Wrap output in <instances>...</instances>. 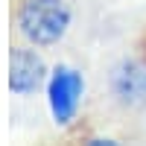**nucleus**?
<instances>
[{
	"label": "nucleus",
	"instance_id": "nucleus-1",
	"mask_svg": "<svg viewBox=\"0 0 146 146\" xmlns=\"http://www.w3.org/2000/svg\"><path fill=\"white\" fill-rule=\"evenodd\" d=\"M9 21L18 41H27L38 50H50L64 41L73 23L70 0H12Z\"/></svg>",
	"mask_w": 146,
	"mask_h": 146
},
{
	"label": "nucleus",
	"instance_id": "nucleus-2",
	"mask_svg": "<svg viewBox=\"0 0 146 146\" xmlns=\"http://www.w3.org/2000/svg\"><path fill=\"white\" fill-rule=\"evenodd\" d=\"M47 79H50V67L41 50L15 38L9 47V91L15 96H32L47 85Z\"/></svg>",
	"mask_w": 146,
	"mask_h": 146
},
{
	"label": "nucleus",
	"instance_id": "nucleus-3",
	"mask_svg": "<svg viewBox=\"0 0 146 146\" xmlns=\"http://www.w3.org/2000/svg\"><path fill=\"white\" fill-rule=\"evenodd\" d=\"M82 94H85V79L76 67L58 64L50 70L47 102H50V114L56 120V126H70L76 120L79 105H82Z\"/></svg>",
	"mask_w": 146,
	"mask_h": 146
},
{
	"label": "nucleus",
	"instance_id": "nucleus-4",
	"mask_svg": "<svg viewBox=\"0 0 146 146\" xmlns=\"http://www.w3.org/2000/svg\"><path fill=\"white\" fill-rule=\"evenodd\" d=\"M108 94L126 111L146 108V58L140 53L120 58L111 67V73H108Z\"/></svg>",
	"mask_w": 146,
	"mask_h": 146
},
{
	"label": "nucleus",
	"instance_id": "nucleus-5",
	"mask_svg": "<svg viewBox=\"0 0 146 146\" xmlns=\"http://www.w3.org/2000/svg\"><path fill=\"white\" fill-rule=\"evenodd\" d=\"M137 53H140V56L146 58V32L140 35V41H137Z\"/></svg>",
	"mask_w": 146,
	"mask_h": 146
}]
</instances>
